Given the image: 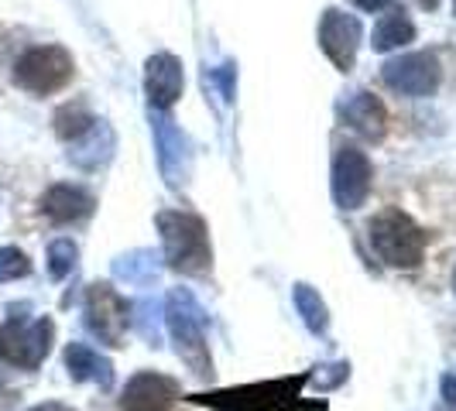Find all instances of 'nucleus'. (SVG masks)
<instances>
[{"mask_svg":"<svg viewBox=\"0 0 456 411\" xmlns=\"http://www.w3.org/2000/svg\"><path fill=\"white\" fill-rule=\"evenodd\" d=\"M161 237V261L165 268L185 278H206L213 271V244L209 227L200 213L189 209H161L155 216Z\"/></svg>","mask_w":456,"mask_h":411,"instance_id":"obj_1","label":"nucleus"},{"mask_svg":"<svg viewBox=\"0 0 456 411\" xmlns=\"http://www.w3.org/2000/svg\"><path fill=\"white\" fill-rule=\"evenodd\" d=\"M165 329L168 340L175 342V357L183 360L192 377L200 381H213V353L206 342V312L203 305L196 302V295L189 288H172L165 295Z\"/></svg>","mask_w":456,"mask_h":411,"instance_id":"obj_2","label":"nucleus"},{"mask_svg":"<svg viewBox=\"0 0 456 411\" xmlns=\"http://www.w3.org/2000/svg\"><path fill=\"white\" fill-rule=\"evenodd\" d=\"M367 240L385 268L415 271V268H422V257L429 247V230L419 227L405 209L388 206L367 220Z\"/></svg>","mask_w":456,"mask_h":411,"instance_id":"obj_3","label":"nucleus"},{"mask_svg":"<svg viewBox=\"0 0 456 411\" xmlns=\"http://www.w3.org/2000/svg\"><path fill=\"white\" fill-rule=\"evenodd\" d=\"M305 374L302 377H281V381H265V384H248V388L213 391V394H196L192 401L216 411H302L313 408L305 398Z\"/></svg>","mask_w":456,"mask_h":411,"instance_id":"obj_4","label":"nucleus"},{"mask_svg":"<svg viewBox=\"0 0 456 411\" xmlns=\"http://www.w3.org/2000/svg\"><path fill=\"white\" fill-rule=\"evenodd\" d=\"M55 342V322L48 316L38 319H24V316H11L0 322V360L18 370H38L45 364Z\"/></svg>","mask_w":456,"mask_h":411,"instance_id":"obj_5","label":"nucleus"},{"mask_svg":"<svg viewBox=\"0 0 456 411\" xmlns=\"http://www.w3.org/2000/svg\"><path fill=\"white\" fill-rule=\"evenodd\" d=\"M76 76V59L62 45H35L14 62V86L31 96H52L66 90Z\"/></svg>","mask_w":456,"mask_h":411,"instance_id":"obj_6","label":"nucleus"},{"mask_svg":"<svg viewBox=\"0 0 456 411\" xmlns=\"http://www.w3.org/2000/svg\"><path fill=\"white\" fill-rule=\"evenodd\" d=\"M83 326L90 329L103 346H124L127 326H131V305L110 281H93L83 295Z\"/></svg>","mask_w":456,"mask_h":411,"instance_id":"obj_7","label":"nucleus"},{"mask_svg":"<svg viewBox=\"0 0 456 411\" xmlns=\"http://www.w3.org/2000/svg\"><path fill=\"white\" fill-rule=\"evenodd\" d=\"M374 189V165L367 158V151H361L357 144H340L333 165H330V196L337 209L354 213L370 199Z\"/></svg>","mask_w":456,"mask_h":411,"instance_id":"obj_8","label":"nucleus"},{"mask_svg":"<svg viewBox=\"0 0 456 411\" xmlns=\"http://www.w3.org/2000/svg\"><path fill=\"white\" fill-rule=\"evenodd\" d=\"M381 83L398 96L426 100L443 86V66L433 52H405L381 66Z\"/></svg>","mask_w":456,"mask_h":411,"instance_id":"obj_9","label":"nucleus"},{"mask_svg":"<svg viewBox=\"0 0 456 411\" xmlns=\"http://www.w3.org/2000/svg\"><path fill=\"white\" fill-rule=\"evenodd\" d=\"M364 42L361 18L343 11V7H326L320 18V48L322 55L333 62L337 72H350L357 66V52Z\"/></svg>","mask_w":456,"mask_h":411,"instance_id":"obj_10","label":"nucleus"},{"mask_svg":"<svg viewBox=\"0 0 456 411\" xmlns=\"http://www.w3.org/2000/svg\"><path fill=\"white\" fill-rule=\"evenodd\" d=\"M151 134H155V148H159V168L165 182L179 189L189 182L192 175V141L183 127H175V120L168 114L151 110Z\"/></svg>","mask_w":456,"mask_h":411,"instance_id":"obj_11","label":"nucleus"},{"mask_svg":"<svg viewBox=\"0 0 456 411\" xmlns=\"http://www.w3.org/2000/svg\"><path fill=\"white\" fill-rule=\"evenodd\" d=\"M179 398H183V388L175 377L161 370H137L134 377H127L117 405L120 411H168Z\"/></svg>","mask_w":456,"mask_h":411,"instance_id":"obj_12","label":"nucleus"},{"mask_svg":"<svg viewBox=\"0 0 456 411\" xmlns=\"http://www.w3.org/2000/svg\"><path fill=\"white\" fill-rule=\"evenodd\" d=\"M185 90V66L179 55L172 52H155L144 62V96L151 103V110L168 114Z\"/></svg>","mask_w":456,"mask_h":411,"instance_id":"obj_13","label":"nucleus"},{"mask_svg":"<svg viewBox=\"0 0 456 411\" xmlns=\"http://www.w3.org/2000/svg\"><path fill=\"white\" fill-rule=\"evenodd\" d=\"M337 117H340L343 127H350L354 134H361L370 144L385 141V134H388V110L374 93L367 90L346 93L337 103Z\"/></svg>","mask_w":456,"mask_h":411,"instance_id":"obj_14","label":"nucleus"},{"mask_svg":"<svg viewBox=\"0 0 456 411\" xmlns=\"http://www.w3.org/2000/svg\"><path fill=\"white\" fill-rule=\"evenodd\" d=\"M38 209L55 227H72V223L90 220L93 209H96V196H93L90 189H83V185L55 182L48 185L45 196L38 199Z\"/></svg>","mask_w":456,"mask_h":411,"instance_id":"obj_15","label":"nucleus"},{"mask_svg":"<svg viewBox=\"0 0 456 411\" xmlns=\"http://www.w3.org/2000/svg\"><path fill=\"white\" fill-rule=\"evenodd\" d=\"M62 360H66L69 377L76 384H96L100 391L114 388V364H110V357L93 350L90 342H69Z\"/></svg>","mask_w":456,"mask_h":411,"instance_id":"obj_16","label":"nucleus"},{"mask_svg":"<svg viewBox=\"0 0 456 411\" xmlns=\"http://www.w3.org/2000/svg\"><path fill=\"white\" fill-rule=\"evenodd\" d=\"M114 151H117L114 127H110L107 120L96 117V124L90 127V134L79 137L76 144H69V161H72L76 168H83V172H96V168H103L107 161L114 158Z\"/></svg>","mask_w":456,"mask_h":411,"instance_id":"obj_17","label":"nucleus"},{"mask_svg":"<svg viewBox=\"0 0 456 411\" xmlns=\"http://www.w3.org/2000/svg\"><path fill=\"white\" fill-rule=\"evenodd\" d=\"M411 42H415V21H411L402 7H388L378 18L374 31H370V48L381 52V55H388L395 48L411 45Z\"/></svg>","mask_w":456,"mask_h":411,"instance_id":"obj_18","label":"nucleus"},{"mask_svg":"<svg viewBox=\"0 0 456 411\" xmlns=\"http://www.w3.org/2000/svg\"><path fill=\"white\" fill-rule=\"evenodd\" d=\"M292 305H296L302 326H305L316 340H326V336H330V309H326L322 295L309 281H296V285H292Z\"/></svg>","mask_w":456,"mask_h":411,"instance_id":"obj_19","label":"nucleus"},{"mask_svg":"<svg viewBox=\"0 0 456 411\" xmlns=\"http://www.w3.org/2000/svg\"><path fill=\"white\" fill-rule=\"evenodd\" d=\"M161 268H165V261H161V254L148 251V247H137L131 254H120L114 261V274L120 281H127V285H155L161 278Z\"/></svg>","mask_w":456,"mask_h":411,"instance_id":"obj_20","label":"nucleus"},{"mask_svg":"<svg viewBox=\"0 0 456 411\" xmlns=\"http://www.w3.org/2000/svg\"><path fill=\"white\" fill-rule=\"evenodd\" d=\"M93 124H96V117H93L83 103H66V107H59L55 117H52L55 137H59V141H66V144H76L79 137L90 134Z\"/></svg>","mask_w":456,"mask_h":411,"instance_id":"obj_21","label":"nucleus"},{"mask_svg":"<svg viewBox=\"0 0 456 411\" xmlns=\"http://www.w3.org/2000/svg\"><path fill=\"white\" fill-rule=\"evenodd\" d=\"M76 261H79V247H76V240H69V237H55V240L48 244V274H52V281L69 278V274L76 271Z\"/></svg>","mask_w":456,"mask_h":411,"instance_id":"obj_22","label":"nucleus"},{"mask_svg":"<svg viewBox=\"0 0 456 411\" xmlns=\"http://www.w3.org/2000/svg\"><path fill=\"white\" fill-rule=\"evenodd\" d=\"M346 381H350V364H346V360L320 364L305 374V388L320 391V394H330V391H337L340 384H346Z\"/></svg>","mask_w":456,"mask_h":411,"instance_id":"obj_23","label":"nucleus"},{"mask_svg":"<svg viewBox=\"0 0 456 411\" xmlns=\"http://www.w3.org/2000/svg\"><path fill=\"white\" fill-rule=\"evenodd\" d=\"M131 312H137V316H131V326H134L137 333L151 342V346H159V316L165 309H159L155 302H137V305H131Z\"/></svg>","mask_w":456,"mask_h":411,"instance_id":"obj_24","label":"nucleus"},{"mask_svg":"<svg viewBox=\"0 0 456 411\" xmlns=\"http://www.w3.org/2000/svg\"><path fill=\"white\" fill-rule=\"evenodd\" d=\"M28 274H31V261L21 247H0V285L28 278Z\"/></svg>","mask_w":456,"mask_h":411,"instance_id":"obj_25","label":"nucleus"},{"mask_svg":"<svg viewBox=\"0 0 456 411\" xmlns=\"http://www.w3.org/2000/svg\"><path fill=\"white\" fill-rule=\"evenodd\" d=\"M206 83L220 86V96L230 103V100H233V93H237V66H233V62H224V66L209 68V72H206Z\"/></svg>","mask_w":456,"mask_h":411,"instance_id":"obj_26","label":"nucleus"},{"mask_svg":"<svg viewBox=\"0 0 456 411\" xmlns=\"http://www.w3.org/2000/svg\"><path fill=\"white\" fill-rule=\"evenodd\" d=\"M439 398L446 401V408L456 411V374H446V377L439 381Z\"/></svg>","mask_w":456,"mask_h":411,"instance_id":"obj_27","label":"nucleus"},{"mask_svg":"<svg viewBox=\"0 0 456 411\" xmlns=\"http://www.w3.org/2000/svg\"><path fill=\"white\" fill-rule=\"evenodd\" d=\"M357 11H364V14H374V11H388L391 0H350Z\"/></svg>","mask_w":456,"mask_h":411,"instance_id":"obj_28","label":"nucleus"},{"mask_svg":"<svg viewBox=\"0 0 456 411\" xmlns=\"http://www.w3.org/2000/svg\"><path fill=\"white\" fill-rule=\"evenodd\" d=\"M24 411H76V408H69L62 401H42V405H31V408H24Z\"/></svg>","mask_w":456,"mask_h":411,"instance_id":"obj_29","label":"nucleus"},{"mask_svg":"<svg viewBox=\"0 0 456 411\" xmlns=\"http://www.w3.org/2000/svg\"><path fill=\"white\" fill-rule=\"evenodd\" d=\"M415 4H419L422 11H436V7H439V0H415Z\"/></svg>","mask_w":456,"mask_h":411,"instance_id":"obj_30","label":"nucleus"},{"mask_svg":"<svg viewBox=\"0 0 456 411\" xmlns=\"http://www.w3.org/2000/svg\"><path fill=\"white\" fill-rule=\"evenodd\" d=\"M453 295H456V268H453Z\"/></svg>","mask_w":456,"mask_h":411,"instance_id":"obj_31","label":"nucleus"},{"mask_svg":"<svg viewBox=\"0 0 456 411\" xmlns=\"http://www.w3.org/2000/svg\"><path fill=\"white\" fill-rule=\"evenodd\" d=\"M453 14H456V0H453Z\"/></svg>","mask_w":456,"mask_h":411,"instance_id":"obj_32","label":"nucleus"}]
</instances>
